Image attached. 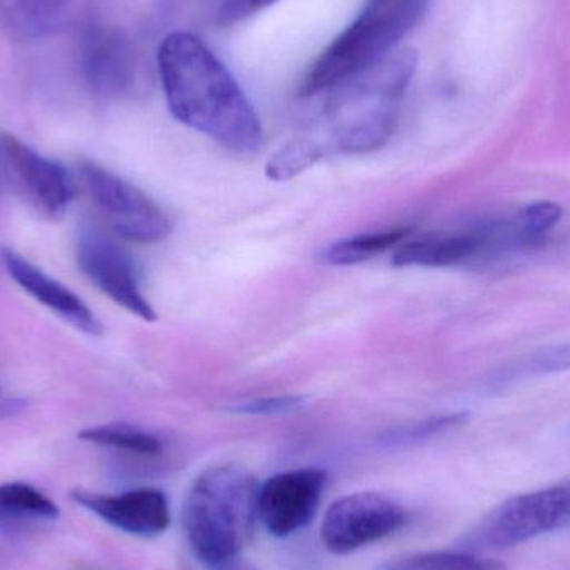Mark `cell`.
Wrapping results in <instances>:
<instances>
[{
    "instance_id": "cell-1",
    "label": "cell",
    "mask_w": 570,
    "mask_h": 570,
    "mask_svg": "<svg viewBox=\"0 0 570 570\" xmlns=\"http://www.w3.org/2000/svg\"><path fill=\"white\" fill-rule=\"evenodd\" d=\"M167 107L176 120L237 154L263 147L259 116L233 73L190 32L169 33L157 52Z\"/></svg>"
},
{
    "instance_id": "cell-2",
    "label": "cell",
    "mask_w": 570,
    "mask_h": 570,
    "mask_svg": "<svg viewBox=\"0 0 570 570\" xmlns=\"http://www.w3.org/2000/svg\"><path fill=\"white\" fill-rule=\"evenodd\" d=\"M415 69L414 50H394L368 69L312 96L318 104L302 137L312 140L324 157L381 149L394 134Z\"/></svg>"
},
{
    "instance_id": "cell-3",
    "label": "cell",
    "mask_w": 570,
    "mask_h": 570,
    "mask_svg": "<svg viewBox=\"0 0 570 570\" xmlns=\"http://www.w3.org/2000/svg\"><path fill=\"white\" fill-rule=\"evenodd\" d=\"M261 484L240 465H214L197 475L183 505L190 551L214 570L240 558L256 531Z\"/></svg>"
},
{
    "instance_id": "cell-4",
    "label": "cell",
    "mask_w": 570,
    "mask_h": 570,
    "mask_svg": "<svg viewBox=\"0 0 570 570\" xmlns=\"http://www.w3.org/2000/svg\"><path fill=\"white\" fill-rule=\"evenodd\" d=\"M428 6L429 0H365L357 17L308 70L302 96H317L391 56L417 26Z\"/></svg>"
},
{
    "instance_id": "cell-5",
    "label": "cell",
    "mask_w": 570,
    "mask_h": 570,
    "mask_svg": "<svg viewBox=\"0 0 570 570\" xmlns=\"http://www.w3.org/2000/svg\"><path fill=\"white\" fill-rule=\"evenodd\" d=\"M541 243L538 217L528 206L481 220L454 233L434 234L402 244L392 257L395 267H454L499 254L529 249Z\"/></svg>"
},
{
    "instance_id": "cell-6",
    "label": "cell",
    "mask_w": 570,
    "mask_h": 570,
    "mask_svg": "<svg viewBox=\"0 0 570 570\" xmlns=\"http://www.w3.org/2000/svg\"><path fill=\"white\" fill-rule=\"evenodd\" d=\"M570 525V481L508 499L462 541L464 551L505 549Z\"/></svg>"
},
{
    "instance_id": "cell-7",
    "label": "cell",
    "mask_w": 570,
    "mask_h": 570,
    "mask_svg": "<svg viewBox=\"0 0 570 570\" xmlns=\"http://www.w3.org/2000/svg\"><path fill=\"white\" fill-rule=\"evenodd\" d=\"M80 183L109 226L124 239L157 244L173 233V223L167 214L146 193L122 177L87 164L80 167Z\"/></svg>"
},
{
    "instance_id": "cell-8",
    "label": "cell",
    "mask_w": 570,
    "mask_h": 570,
    "mask_svg": "<svg viewBox=\"0 0 570 570\" xmlns=\"http://www.w3.org/2000/svg\"><path fill=\"white\" fill-rule=\"evenodd\" d=\"M404 508L381 492H355L328 508L321 538L328 552L351 554L394 534L405 524Z\"/></svg>"
},
{
    "instance_id": "cell-9",
    "label": "cell",
    "mask_w": 570,
    "mask_h": 570,
    "mask_svg": "<svg viewBox=\"0 0 570 570\" xmlns=\"http://www.w3.org/2000/svg\"><path fill=\"white\" fill-rule=\"evenodd\" d=\"M0 189L12 190L43 216H63L73 197L67 170L16 137L0 134Z\"/></svg>"
},
{
    "instance_id": "cell-10",
    "label": "cell",
    "mask_w": 570,
    "mask_h": 570,
    "mask_svg": "<svg viewBox=\"0 0 570 570\" xmlns=\"http://www.w3.org/2000/svg\"><path fill=\"white\" fill-rule=\"evenodd\" d=\"M77 264L97 288L120 307L146 322H156L157 314L140 287L136 263L126 249L97 230H87L77 246Z\"/></svg>"
},
{
    "instance_id": "cell-11",
    "label": "cell",
    "mask_w": 570,
    "mask_h": 570,
    "mask_svg": "<svg viewBox=\"0 0 570 570\" xmlns=\"http://www.w3.org/2000/svg\"><path fill=\"white\" fill-rule=\"evenodd\" d=\"M325 484L327 474L322 469H297L273 475L259 488V521L276 538L302 531L317 512Z\"/></svg>"
},
{
    "instance_id": "cell-12",
    "label": "cell",
    "mask_w": 570,
    "mask_h": 570,
    "mask_svg": "<svg viewBox=\"0 0 570 570\" xmlns=\"http://www.w3.org/2000/svg\"><path fill=\"white\" fill-rule=\"evenodd\" d=\"M72 499L107 524L137 538H156L170 525L169 499L160 489H132L120 494L79 489Z\"/></svg>"
},
{
    "instance_id": "cell-13",
    "label": "cell",
    "mask_w": 570,
    "mask_h": 570,
    "mask_svg": "<svg viewBox=\"0 0 570 570\" xmlns=\"http://www.w3.org/2000/svg\"><path fill=\"white\" fill-rule=\"evenodd\" d=\"M80 63L87 86L102 99H117L132 87V49L119 30L90 27L80 43Z\"/></svg>"
},
{
    "instance_id": "cell-14",
    "label": "cell",
    "mask_w": 570,
    "mask_h": 570,
    "mask_svg": "<svg viewBox=\"0 0 570 570\" xmlns=\"http://www.w3.org/2000/svg\"><path fill=\"white\" fill-rule=\"evenodd\" d=\"M2 259L9 276L40 304L46 305L86 334H102V325L97 321L96 315L80 301L79 295L69 291L66 285L57 283L12 250H3Z\"/></svg>"
},
{
    "instance_id": "cell-15",
    "label": "cell",
    "mask_w": 570,
    "mask_h": 570,
    "mask_svg": "<svg viewBox=\"0 0 570 570\" xmlns=\"http://www.w3.org/2000/svg\"><path fill=\"white\" fill-rule=\"evenodd\" d=\"M73 0H0V27L17 39H36L59 26Z\"/></svg>"
},
{
    "instance_id": "cell-16",
    "label": "cell",
    "mask_w": 570,
    "mask_h": 570,
    "mask_svg": "<svg viewBox=\"0 0 570 570\" xmlns=\"http://www.w3.org/2000/svg\"><path fill=\"white\" fill-rule=\"evenodd\" d=\"M409 234H411L409 227L358 234V236L328 244L318 254V261L327 264V266H355V264L372 259V257L392 249L397 244L404 243Z\"/></svg>"
},
{
    "instance_id": "cell-17",
    "label": "cell",
    "mask_w": 570,
    "mask_h": 570,
    "mask_svg": "<svg viewBox=\"0 0 570 570\" xmlns=\"http://www.w3.org/2000/svg\"><path fill=\"white\" fill-rule=\"evenodd\" d=\"M59 508L42 492L23 482L0 485V525L17 528L36 521H53Z\"/></svg>"
},
{
    "instance_id": "cell-18",
    "label": "cell",
    "mask_w": 570,
    "mask_h": 570,
    "mask_svg": "<svg viewBox=\"0 0 570 570\" xmlns=\"http://www.w3.org/2000/svg\"><path fill=\"white\" fill-rule=\"evenodd\" d=\"M564 371H570V341L546 345L509 361L492 375L491 384L508 385L524 379L542 377Z\"/></svg>"
},
{
    "instance_id": "cell-19",
    "label": "cell",
    "mask_w": 570,
    "mask_h": 570,
    "mask_svg": "<svg viewBox=\"0 0 570 570\" xmlns=\"http://www.w3.org/2000/svg\"><path fill=\"white\" fill-rule=\"evenodd\" d=\"M79 438L90 444L102 445V448L119 449L130 454L159 455L164 445L157 435L136 428V425L114 422V424L97 425L80 432Z\"/></svg>"
},
{
    "instance_id": "cell-20",
    "label": "cell",
    "mask_w": 570,
    "mask_h": 570,
    "mask_svg": "<svg viewBox=\"0 0 570 570\" xmlns=\"http://www.w3.org/2000/svg\"><path fill=\"white\" fill-rule=\"evenodd\" d=\"M377 570H508V566L468 551H442L405 556L385 562Z\"/></svg>"
},
{
    "instance_id": "cell-21",
    "label": "cell",
    "mask_w": 570,
    "mask_h": 570,
    "mask_svg": "<svg viewBox=\"0 0 570 570\" xmlns=\"http://www.w3.org/2000/svg\"><path fill=\"white\" fill-rule=\"evenodd\" d=\"M468 417L469 414L465 412H455V414L422 419V421L412 422V424L402 425V428L387 432L382 438V442L389 448H411V445L424 444L431 439L461 428Z\"/></svg>"
},
{
    "instance_id": "cell-22",
    "label": "cell",
    "mask_w": 570,
    "mask_h": 570,
    "mask_svg": "<svg viewBox=\"0 0 570 570\" xmlns=\"http://www.w3.org/2000/svg\"><path fill=\"white\" fill-rule=\"evenodd\" d=\"M322 159H324V154L321 153V149L311 140L298 136L281 147L267 160L266 174L273 180H291Z\"/></svg>"
},
{
    "instance_id": "cell-23",
    "label": "cell",
    "mask_w": 570,
    "mask_h": 570,
    "mask_svg": "<svg viewBox=\"0 0 570 570\" xmlns=\"http://www.w3.org/2000/svg\"><path fill=\"white\" fill-rule=\"evenodd\" d=\"M305 404L302 395H276V397L253 399L230 405L229 412L240 415H254V417H269V415L291 414Z\"/></svg>"
},
{
    "instance_id": "cell-24",
    "label": "cell",
    "mask_w": 570,
    "mask_h": 570,
    "mask_svg": "<svg viewBox=\"0 0 570 570\" xmlns=\"http://www.w3.org/2000/svg\"><path fill=\"white\" fill-rule=\"evenodd\" d=\"M279 0H219L217 2V22L223 26L243 22L263 10L269 9Z\"/></svg>"
},
{
    "instance_id": "cell-25",
    "label": "cell",
    "mask_w": 570,
    "mask_h": 570,
    "mask_svg": "<svg viewBox=\"0 0 570 570\" xmlns=\"http://www.w3.org/2000/svg\"><path fill=\"white\" fill-rule=\"evenodd\" d=\"M214 570H256L253 566L247 564V562L243 561V558L234 559V561L226 562V564L220 566V568Z\"/></svg>"
}]
</instances>
